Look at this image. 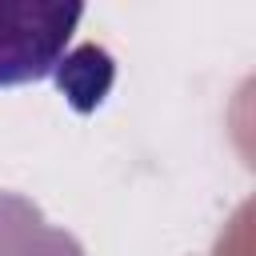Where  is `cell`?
Instances as JSON below:
<instances>
[{
    "label": "cell",
    "instance_id": "6da1fadb",
    "mask_svg": "<svg viewBox=\"0 0 256 256\" xmlns=\"http://www.w3.org/2000/svg\"><path fill=\"white\" fill-rule=\"evenodd\" d=\"M80 4H0V88L48 80L80 24Z\"/></svg>",
    "mask_w": 256,
    "mask_h": 256
},
{
    "label": "cell",
    "instance_id": "7a4b0ae2",
    "mask_svg": "<svg viewBox=\"0 0 256 256\" xmlns=\"http://www.w3.org/2000/svg\"><path fill=\"white\" fill-rule=\"evenodd\" d=\"M0 256H84L80 240L16 192H0Z\"/></svg>",
    "mask_w": 256,
    "mask_h": 256
}]
</instances>
